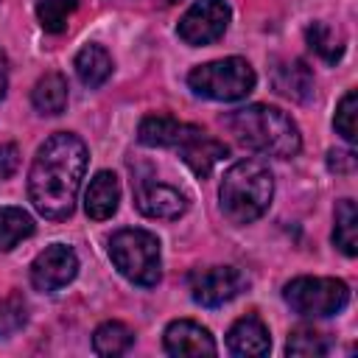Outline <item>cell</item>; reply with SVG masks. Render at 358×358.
I'll return each instance as SVG.
<instances>
[{
	"mask_svg": "<svg viewBox=\"0 0 358 358\" xmlns=\"http://www.w3.org/2000/svg\"><path fill=\"white\" fill-rule=\"evenodd\" d=\"M285 352L288 355H296V358H316V355H324L327 352V341L313 327H296L288 336Z\"/></svg>",
	"mask_w": 358,
	"mask_h": 358,
	"instance_id": "24",
	"label": "cell"
},
{
	"mask_svg": "<svg viewBox=\"0 0 358 358\" xmlns=\"http://www.w3.org/2000/svg\"><path fill=\"white\" fill-rule=\"evenodd\" d=\"M165 352L176 358H196V355H215L218 347L207 327L190 319H176L165 327Z\"/></svg>",
	"mask_w": 358,
	"mask_h": 358,
	"instance_id": "12",
	"label": "cell"
},
{
	"mask_svg": "<svg viewBox=\"0 0 358 358\" xmlns=\"http://www.w3.org/2000/svg\"><path fill=\"white\" fill-rule=\"evenodd\" d=\"M176 126H179V120L171 117V115H148V117L140 120L137 140L143 145H151V148H168Z\"/></svg>",
	"mask_w": 358,
	"mask_h": 358,
	"instance_id": "22",
	"label": "cell"
},
{
	"mask_svg": "<svg viewBox=\"0 0 358 358\" xmlns=\"http://www.w3.org/2000/svg\"><path fill=\"white\" fill-rule=\"evenodd\" d=\"M355 112H358V95H355V90H350L341 101H338V106H336V117H333V126H336V131L347 140V143H355Z\"/></svg>",
	"mask_w": 358,
	"mask_h": 358,
	"instance_id": "26",
	"label": "cell"
},
{
	"mask_svg": "<svg viewBox=\"0 0 358 358\" xmlns=\"http://www.w3.org/2000/svg\"><path fill=\"white\" fill-rule=\"evenodd\" d=\"M76 274H78V257L64 243L45 246L31 263V285L45 294L64 288L67 282H73Z\"/></svg>",
	"mask_w": 358,
	"mask_h": 358,
	"instance_id": "11",
	"label": "cell"
},
{
	"mask_svg": "<svg viewBox=\"0 0 358 358\" xmlns=\"http://www.w3.org/2000/svg\"><path fill=\"white\" fill-rule=\"evenodd\" d=\"M120 204V182L112 171H98L90 179V187L84 193V210L95 221H106L117 213Z\"/></svg>",
	"mask_w": 358,
	"mask_h": 358,
	"instance_id": "15",
	"label": "cell"
},
{
	"mask_svg": "<svg viewBox=\"0 0 358 358\" xmlns=\"http://www.w3.org/2000/svg\"><path fill=\"white\" fill-rule=\"evenodd\" d=\"M224 126L241 145L266 157L288 159L296 157L302 148V134L291 120V115L268 103H249L232 109L224 115Z\"/></svg>",
	"mask_w": 358,
	"mask_h": 358,
	"instance_id": "2",
	"label": "cell"
},
{
	"mask_svg": "<svg viewBox=\"0 0 358 358\" xmlns=\"http://www.w3.org/2000/svg\"><path fill=\"white\" fill-rule=\"evenodd\" d=\"M330 171H338V173H350L355 168V154L352 151H330Z\"/></svg>",
	"mask_w": 358,
	"mask_h": 358,
	"instance_id": "28",
	"label": "cell"
},
{
	"mask_svg": "<svg viewBox=\"0 0 358 358\" xmlns=\"http://www.w3.org/2000/svg\"><path fill=\"white\" fill-rule=\"evenodd\" d=\"M285 302L299 316H333L350 302V288L336 277H296L282 288Z\"/></svg>",
	"mask_w": 358,
	"mask_h": 358,
	"instance_id": "6",
	"label": "cell"
},
{
	"mask_svg": "<svg viewBox=\"0 0 358 358\" xmlns=\"http://www.w3.org/2000/svg\"><path fill=\"white\" fill-rule=\"evenodd\" d=\"M159 3H165V6H171V3H179V0H159Z\"/></svg>",
	"mask_w": 358,
	"mask_h": 358,
	"instance_id": "30",
	"label": "cell"
},
{
	"mask_svg": "<svg viewBox=\"0 0 358 358\" xmlns=\"http://www.w3.org/2000/svg\"><path fill=\"white\" fill-rule=\"evenodd\" d=\"M187 84L196 95L210 101H241L255 90L257 76L246 59L229 56V59L193 67L187 76Z\"/></svg>",
	"mask_w": 358,
	"mask_h": 358,
	"instance_id": "5",
	"label": "cell"
},
{
	"mask_svg": "<svg viewBox=\"0 0 358 358\" xmlns=\"http://www.w3.org/2000/svg\"><path fill=\"white\" fill-rule=\"evenodd\" d=\"M87 171V145L70 134L56 131L39 148L28 171V196L39 215L64 221L76 210L78 187Z\"/></svg>",
	"mask_w": 358,
	"mask_h": 358,
	"instance_id": "1",
	"label": "cell"
},
{
	"mask_svg": "<svg viewBox=\"0 0 358 358\" xmlns=\"http://www.w3.org/2000/svg\"><path fill=\"white\" fill-rule=\"evenodd\" d=\"M271 87L288 101H308L313 95V73L302 59H280L271 67Z\"/></svg>",
	"mask_w": 358,
	"mask_h": 358,
	"instance_id": "14",
	"label": "cell"
},
{
	"mask_svg": "<svg viewBox=\"0 0 358 358\" xmlns=\"http://www.w3.org/2000/svg\"><path fill=\"white\" fill-rule=\"evenodd\" d=\"M187 285H190V296L199 305L218 308L235 299L246 288V277L235 266H207V268H193Z\"/></svg>",
	"mask_w": 358,
	"mask_h": 358,
	"instance_id": "10",
	"label": "cell"
},
{
	"mask_svg": "<svg viewBox=\"0 0 358 358\" xmlns=\"http://www.w3.org/2000/svg\"><path fill=\"white\" fill-rule=\"evenodd\" d=\"M131 190H134V204L143 215L148 218H165L173 221L185 215L187 210V196L165 182H157L148 168H134L131 165Z\"/></svg>",
	"mask_w": 358,
	"mask_h": 358,
	"instance_id": "7",
	"label": "cell"
},
{
	"mask_svg": "<svg viewBox=\"0 0 358 358\" xmlns=\"http://www.w3.org/2000/svg\"><path fill=\"white\" fill-rule=\"evenodd\" d=\"M73 67H76L78 81H81L84 87L95 90V87H101V84L112 76V56L106 53V48L90 42V45H84V48L76 53Z\"/></svg>",
	"mask_w": 358,
	"mask_h": 358,
	"instance_id": "16",
	"label": "cell"
},
{
	"mask_svg": "<svg viewBox=\"0 0 358 358\" xmlns=\"http://www.w3.org/2000/svg\"><path fill=\"white\" fill-rule=\"evenodd\" d=\"M67 78L62 73H45L31 92V103L39 115H62L67 106Z\"/></svg>",
	"mask_w": 358,
	"mask_h": 358,
	"instance_id": "17",
	"label": "cell"
},
{
	"mask_svg": "<svg viewBox=\"0 0 358 358\" xmlns=\"http://www.w3.org/2000/svg\"><path fill=\"white\" fill-rule=\"evenodd\" d=\"M305 42H308V48H310L316 56H322L324 62H338L341 53H344L341 36H338L330 25H324V22H310V25L305 28Z\"/></svg>",
	"mask_w": 358,
	"mask_h": 358,
	"instance_id": "21",
	"label": "cell"
},
{
	"mask_svg": "<svg viewBox=\"0 0 358 358\" xmlns=\"http://www.w3.org/2000/svg\"><path fill=\"white\" fill-rule=\"evenodd\" d=\"M109 257H112V266L134 285L151 288L162 277L159 241L148 229H137V227L117 229L109 238Z\"/></svg>",
	"mask_w": 358,
	"mask_h": 358,
	"instance_id": "4",
	"label": "cell"
},
{
	"mask_svg": "<svg viewBox=\"0 0 358 358\" xmlns=\"http://www.w3.org/2000/svg\"><path fill=\"white\" fill-rule=\"evenodd\" d=\"M182 162L199 176V179H207L210 171L227 157V145L215 137H210L201 126H193V123H179L173 137H171V145Z\"/></svg>",
	"mask_w": 358,
	"mask_h": 358,
	"instance_id": "8",
	"label": "cell"
},
{
	"mask_svg": "<svg viewBox=\"0 0 358 358\" xmlns=\"http://www.w3.org/2000/svg\"><path fill=\"white\" fill-rule=\"evenodd\" d=\"M232 11L227 0H196L179 20V39L187 45H210L229 28Z\"/></svg>",
	"mask_w": 358,
	"mask_h": 358,
	"instance_id": "9",
	"label": "cell"
},
{
	"mask_svg": "<svg viewBox=\"0 0 358 358\" xmlns=\"http://www.w3.org/2000/svg\"><path fill=\"white\" fill-rule=\"evenodd\" d=\"M76 0H39L36 3V20L48 34H62L67 28L70 14L76 11Z\"/></svg>",
	"mask_w": 358,
	"mask_h": 358,
	"instance_id": "23",
	"label": "cell"
},
{
	"mask_svg": "<svg viewBox=\"0 0 358 358\" xmlns=\"http://www.w3.org/2000/svg\"><path fill=\"white\" fill-rule=\"evenodd\" d=\"M20 168V148L14 143H0V179H11Z\"/></svg>",
	"mask_w": 358,
	"mask_h": 358,
	"instance_id": "27",
	"label": "cell"
},
{
	"mask_svg": "<svg viewBox=\"0 0 358 358\" xmlns=\"http://www.w3.org/2000/svg\"><path fill=\"white\" fill-rule=\"evenodd\" d=\"M6 87H8V62H6V56L0 53V98L6 95Z\"/></svg>",
	"mask_w": 358,
	"mask_h": 358,
	"instance_id": "29",
	"label": "cell"
},
{
	"mask_svg": "<svg viewBox=\"0 0 358 358\" xmlns=\"http://www.w3.org/2000/svg\"><path fill=\"white\" fill-rule=\"evenodd\" d=\"M227 347H229L232 355H243V358L268 355V350H271L268 327L263 324L260 316L246 313V316H241V319L229 327V333H227Z\"/></svg>",
	"mask_w": 358,
	"mask_h": 358,
	"instance_id": "13",
	"label": "cell"
},
{
	"mask_svg": "<svg viewBox=\"0 0 358 358\" xmlns=\"http://www.w3.org/2000/svg\"><path fill=\"white\" fill-rule=\"evenodd\" d=\"M134 344V333L131 327H126L123 322H103L95 327L92 333V350L103 358H115L123 355L129 347Z\"/></svg>",
	"mask_w": 358,
	"mask_h": 358,
	"instance_id": "19",
	"label": "cell"
},
{
	"mask_svg": "<svg viewBox=\"0 0 358 358\" xmlns=\"http://www.w3.org/2000/svg\"><path fill=\"white\" fill-rule=\"evenodd\" d=\"M274 196V176L271 171L257 159H238L227 168L221 187H218V204L227 221L243 227L257 221Z\"/></svg>",
	"mask_w": 358,
	"mask_h": 358,
	"instance_id": "3",
	"label": "cell"
},
{
	"mask_svg": "<svg viewBox=\"0 0 358 358\" xmlns=\"http://www.w3.org/2000/svg\"><path fill=\"white\" fill-rule=\"evenodd\" d=\"M333 243L347 255L355 257L358 255V210L352 199H341L336 201V213H333Z\"/></svg>",
	"mask_w": 358,
	"mask_h": 358,
	"instance_id": "18",
	"label": "cell"
},
{
	"mask_svg": "<svg viewBox=\"0 0 358 358\" xmlns=\"http://www.w3.org/2000/svg\"><path fill=\"white\" fill-rule=\"evenodd\" d=\"M28 319V308H25V299L11 291L0 299V336H11L17 333Z\"/></svg>",
	"mask_w": 358,
	"mask_h": 358,
	"instance_id": "25",
	"label": "cell"
},
{
	"mask_svg": "<svg viewBox=\"0 0 358 358\" xmlns=\"http://www.w3.org/2000/svg\"><path fill=\"white\" fill-rule=\"evenodd\" d=\"M34 235V218L22 207H0V252L14 249Z\"/></svg>",
	"mask_w": 358,
	"mask_h": 358,
	"instance_id": "20",
	"label": "cell"
}]
</instances>
